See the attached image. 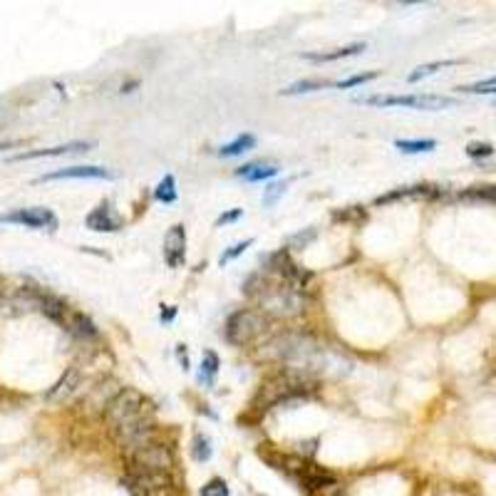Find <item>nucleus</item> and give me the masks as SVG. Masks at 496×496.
I'll return each instance as SVG.
<instances>
[{
    "instance_id": "11",
    "label": "nucleus",
    "mask_w": 496,
    "mask_h": 496,
    "mask_svg": "<svg viewBox=\"0 0 496 496\" xmlns=\"http://www.w3.org/2000/svg\"><path fill=\"white\" fill-rule=\"evenodd\" d=\"M55 179H112V172H107L102 167H67L42 174L37 182H55Z\"/></svg>"
},
{
    "instance_id": "26",
    "label": "nucleus",
    "mask_w": 496,
    "mask_h": 496,
    "mask_svg": "<svg viewBox=\"0 0 496 496\" xmlns=\"http://www.w3.org/2000/svg\"><path fill=\"white\" fill-rule=\"evenodd\" d=\"M449 65H456V60H442V62H430V65H422V67H417L415 72H412L407 80L410 82H420V80H425V77H430V75H435L437 70H442V67H449Z\"/></svg>"
},
{
    "instance_id": "20",
    "label": "nucleus",
    "mask_w": 496,
    "mask_h": 496,
    "mask_svg": "<svg viewBox=\"0 0 496 496\" xmlns=\"http://www.w3.org/2000/svg\"><path fill=\"white\" fill-rule=\"evenodd\" d=\"M256 147V137L254 134H241V137H236L231 144H223L221 147V157H238V154L248 152V149Z\"/></svg>"
},
{
    "instance_id": "24",
    "label": "nucleus",
    "mask_w": 496,
    "mask_h": 496,
    "mask_svg": "<svg viewBox=\"0 0 496 496\" xmlns=\"http://www.w3.org/2000/svg\"><path fill=\"white\" fill-rule=\"evenodd\" d=\"M191 454H194V459H196V461H208V459H211V454H213L211 439H208L206 435H196V437H194V442H191Z\"/></svg>"
},
{
    "instance_id": "4",
    "label": "nucleus",
    "mask_w": 496,
    "mask_h": 496,
    "mask_svg": "<svg viewBox=\"0 0 496 496\" xmlns=\"http://www.w3.org/2000/svg\"><path fill=\"white\" fill-rule=\"evenodd\" d=\"M266 315L256 313V310H236L231 318L226 320V340L231 345H251L261 333L266 330Z\"/></svg>"
},
{
    "instance_id": "22",
    "label": "nucleus",
    "mask_w": 496,
    "mask_h": 496,
    "mask_svg": "<svg viewBox=\"0 0 496 496\" xmlns=\"http://www.w3.org/2000/svg\"><path fill=\"white\" fill-rule=\"evenodd\" d=\"M218 365H221V362H218V355L213 353V350H206V353H203V360H201V372H199V380L211 385L213 377H216V372H218Z\"/></svg>"
},
{
    "instance_id": "1",
    "label": "nucleus",
    "mask_w": 496,
    "mask_h": 496,
    "mask_svg": "<svg viewBox=\"0 0 496 496\" xmlns=\"http://www.w3.org/2000/svg\"><path fill=\"white\" fill-rule=\"evenodd\" d=\"M105 420L110 425L114 442L124 449L127 456L154 442L152 410H149V402L142 392L122 390L105 410Z\"/></svg>"
},
{
    "instance_id": "6",
    "label": "nucleus",
    "mask_w": 496,
    "mask_h": 496,
    "mask_svg": "<svg viewBox=\"0 0 496 496\" xmlns=\"http://www.w3.org/2000/svg\"><path fill=\"white\" fill-rule=\"evenodd\" d=\"M358 102L375 107H412V110H444L451 107L454 100L442 95H377V97H360Z\"/></svg>"
},
{
    "instance_id": "10",
    "label": "nucleus",
    "mask_w": 496,
    "mask_h": 496,
    "mask_svg": "<svg viewBox=\"0 0 496 496\" xmlns=\"http://www.w3.org/2000/svg\"><path fill=\"white\" fill-rule=\"evenodd\" d=\"M87 228L92 231H105V233H114L122 228V218L112 211L110 203H100L97 208H92V213L87 216Z\"/></svg>"
},
{
    "instance_id": "19",
    "label": "nucleus",
    "mask_w": 496,
    "mask_h": 496,
    "mask_svg": "<svg viewBox=\"0 0 496 496\" xmlns=\"http://www.w3.org/2000/svg\"><path fill=\"white\" fill-rule=\"evenodd\" d=\"M461 201H479V203H496V187H471L459 194Z\"/></svg>"
},
{
    "instance_id": "27",
    "label": "nucleus",
    "mask_w": 496,
    "mask_h": 496,
    "mask_svg": "<svg viewBox=\"0 0 496 496\" xmlns=\"http://www.w3.org/2000/svg\"><path fill=\"white\" fill-rule=\"evenodd\" d=\"M251 243H254V238H246V241H238V243H233L231 248H226V251H223L221 254V259H218V264H228V261H233V259H238V256L243 254V251H246L248 246H251Z\"/></svg>"
},
{
    "instance_id": "23",
    "label": "nucleus",
    "mask_w": 496,
    "mask_h": 496,
    "mask_svg": "<svg viewBox=\"0 0 496 496\" xmlns=\"http://www.w3.org/2000/svg\"><path fill=\"white\" fill-rule=\"evenodd\" d=\"M154 199H157V201H164V203L177 201V184H174L172 174H167V177L159 182V187L154 189Z\"/></svg>"
},
{
    "instance_id": "31",
    "label": "nucleus",
    "mask_w": 496,
    "mask_h": 496,
    "mask_svg": "<svg viewBox=\"0 0 496 496\" xmlns=\"http://www.w3.org/2000/svg\"><path fill=\"white\" fill-rule=\"evenodd\" d=\"M466 154H469L471 159H484V157H491V154H494V147L486 142H471L469 147H466Z\"/></svg>"
},
{
    "instance_id": "3",
    "label": "nucleus",
    "mask_w": 496,
    "mask_h": 496,
    "mask_svg": "<svg viewBox=\"0 0 496 496\" xmlns=\"http://www.w3.org/2000/svg\"><path fill=\"white\" fill-rule=\"evenodd\" d=\"M241 290L264 313L276 315V318H293L303 310V293L268 271L251 273Z\"/></svg>"
},
{
    "instance_id": "5",
    "label": "nucleus",
    "mask_w": 496,
    "mask_h": 496,
    "mask_svg": "<svg viewBox=\"0 0 496 496\" xmlns=\"http://www.w3.org/2000/svg\"><path fill=\"white\" fill-rule=\"evenodd\" d=\"M129 471H144V474H172L174 456L167 444H152L142 447L139 451L129 454Z\"/></svg>"
},
{
    "instance_id": "38",
    "label": "nucleus",
    "mask_w": 496,
    "mask_h": 496,
    "mask_svg": "<svg viewBox=\"0 0 496 496\" xmlns=\"http://www.w3.org/2000/svg\"><path fill=\"white\" fill-rule=\"evenodd\" d=\"M18 144H20V142H0V152H3V149H11V147H18Z\"/></svg>"
},
{
    "instance_id": "14",
    "label": "nucleus",
    "mask_w": 496,
    "mask_h": 496,
    "mask_svg": "<svg viewBox=\"0 0 496 496\" xmlns=\"http://www.w3.org/2000/svg\"><path fill=\"white\" fill-rule=\"evenodd\" d=\"M122 392V387H119V382H114V380H105V382H100L97 387H92V392H90V397H87V402H90L95 410H100V412H105L107 407H110V402L114 400L117 395Z\"/></svg>"
},
{
    "instance_id": "25",
    "label": "nucleus",
    "mask_w": 496,
    "mask_h": 496,
    "mask_svg": "<svg viewBox=\"0 0 496 496\" xmlns=\"http://www.w3.org/2000/svg\"><path fill=\"white\" fill-rule=\"evenodd\" d=\"M333 85V82H325V80H300V82H293L290 87L281 90V95H300V92H313V90H323V87Z\"/></svg>"
},
{
    "instance_id": "9",
    "label": "nucleus",
    "mask_w": 496,
    "mask_h": 496,
    "mask_svg": "<svg viewBox=\"0 0 496 496\" xmlns=\"http://www.w3.org/2000/svg\"><path fill=\"white\" fill-rule=\"evenodd\" d=\"M298 481H300V486H303V489L310 491V494H313V491L325 489V486H330V484H338V481H335V476L330 474L328 469H323V466H315V464H308V461H305L303 469L298 471Z\"/></svg>"
},
{
    "instance_id": "37",
    "label": "nucleus",
    "mask_w": 496,
    "mask_h": 496,
    "mask_svg": "<svg viewBox=\"0 0 496 496\" xmlns=\"http://www.w3.org/2000/svg\"><path fill=\"white\" fill-rule=\"evenodd\" d=\"M476 87H496V77H491V80H484V82H479Z\"/></svg>"
},
{
    "instance_id": "12",
    "label": "nucleus",
    "mask_w": 496,
    "mask_h": 496,
    "mask_svg": "<svg viewBox=\"0 0 496 496\" xmlns=\"http://www.w3.org/2000/svg\"><path fill=\"white\" fill-rule=\"evenodd\" d=\"M92 144L90 142H70V144H60V147H50V149H35V152H23L11 157V162H28V159H42V157H62V154H77V152H90Z\"/></svg>"
},
{
    "instance_id": "34",
    "label": "nucleus",
    "mask_w": 496,
    "mask_h": 496,
    "mask_svg": "<svg viewBox=\"0 0 496 496\" xmlns=\"http://www.w3.org/2000/svg\"><path fill=\"white\" fill-rule=\"evenodd\" d=\"M174 315H177V308H174V305H167V308L159 313V318H162V323H172Z\"/></svg>"
},
{
    "instance_id": "18",
    "label": "nucleus",
    "mask_w": 496,
    "mask_h": 496,
    "mask_svg": "<svg viewBox=\"0 0 496 496\" xmlns=\"http://www.w3.org/2000/svg\"><path fill=\"white\" fill-rule=\"evenodd\" d=\"M278 174L276 167H268V164H246V167L236 169V177L246 179V182H264V179H271Z\"/></svg>"
},
{
    "instance_id": "28",
    "label": "nucleus",
    "mask_w": 496,
    "mask_h": 496,
    "mask_svg": "<svg viewBox=\"0 0 496 496\" xmlns=\"http://www.w3.org/2000/svg\"><path fill=\"white\" fill-rule=\"evenodd\" d=\"M201 496H228V486L223 479H211L206 481V484L201 486V491H199Z\"/></svg>"
},
{
    "instance_id": "30",
    "label": "nucleus",
    "mask_w": 496,
    "mask_h": 496,
    "mask_svg": "<svg viewBox=\"0 0 496 496\" xmlns=\"http://www.w3.org/2000/svg\"><path fill=\"white\" fill-rule=\"evenodd\" d=\"M375 77H377V72H362V75H353V77H348V80H340V82H335V87H340V90H348V87H358V85H365V82L375 80Z\"/></svg>"
},
{
    "instance_id": "21",
    "label": "nucleus",
    "mask_w": 496,
    "mask_h": 496,
    "mask_svg": "<svg viewBox=\"0 0 496 496\" xmlns=\"http://www.w3.org/2000/svg\"><path fill=\"white\" fill-rule=\"evenodd\" d=\"M395 147L407 154H420V152H432L437 147V142L435 139H397Z\"/></svg>"
},
{
    "instance_id": "16",
    "label": "nucleus",
    "mask_w": 496,
    "mask_h": 496,
    "mask_svg": "<svg viewBox=\"0 0 496 496\" xmlns=\"http://www.w3.org/2000/svg\"><path fill=\"white\" fill-rule=\"evenodd\" d=\"M437 187H425V184H420V187H405V189H395V191L385 194V196H377L375 203L377 206H382V203H390V201H397V199H407V196H437Z\"/></svg>"
},
{
    "instance_id": "7",
    "label": "nucleus",
    "mask_w": 496,
    "mask_h": 496,
    "mask_svg": "<svg viewBox=\"0 0 496 496\" xmlns=\"http://www.w3.org/2000/svg\"><path fill=\"white\" fill-rule=\"evenodd\" d=\"M0 223H23L28 228H50L55 231L57 228V218L50 208L42 206H33V208H16V211L0 216Z\"/></svg>"
},
{
    "instance_id": "8",
    "label": "nucleus",
    "mask_w": 496,
    "mask_h": 496,
    "mask_svg": "<svg viewBox=\"0 0 496 496\" xmlns=\"http://www.w3.org/2000/svg\"><path fill=\"white\" fill-rule=\"evenodd\" d=\"M164 259L169 268H179L187 259V231L184 226H172L164 236Z\"/></svg>"
},
{
    "instance_id": "29",
    "label": "nucleus",
    "mask_w": 496,
    "mask_h": 496,
    "mask_svg": "<svg viewBox=\"0 0 496 496\" xmlns=\"http://www.w3.org/2000/svg\"><path fill=\"white\" fill-rule=\"evenodd\" d=\"M285 187H288V184H285V182H276V184H271V187L266 189V194H264V206H273V203L278 201V199L285 194Z\"/></svg>"
},
{
    "instance_id": "17",
    "label": "nucleus",
    "mask_w": 496,
    "mask_h": 496,
    "mask_svg": "<svg viewBox=\"0 0 496 496\" xmlns=\"http://www.w3.org/2000/svg\"><path fill=\"white\" fill-rule=\"evenodd\" d=\"M365 50V42H355V45H348V47H338L333 52H308L303 55L305 60H313V62H333V60H343V57H350V55H358V52Z\"/></svg>"
},
{
    "instance_id": "33",
    "label": "nucleus",
    "mask_w": 496,
    "mask_h": 496,
    "mask_svg": "<svg viewBox=\"0 0 496 496\" xmlns=\"http://www.w3.org/2000/svg\"><path fill=\"white\" fill-rule=\"evenodd\" d=\"M241 216H243V208H231V211L221 213V216L216 218V226H223V223H233V221H238Z\"/></svg>"
},
{
    "instance_id": "36",
    "label": "nucleus",
    "mask_w": 496,
    "mask_h": 496,
    "mask_svg": "<svg viewBox=\"0 0 496 496\" xmlns=\"http://www.w3.org/2000/svg\"><path fill=\"white\" fill-rule=\"evenodd\" d=\"M315 444H318V439H310V442H303L300 447H305V454L313 456L315 454Z\"/></svg>"
},
{
    "instance_id": "15",
    "label": "nucleus",
    "mask_w": 496,
    "mask_h": 496,
    "mask_svg": "<svg viewBox=\"0 0 496 496\" xmlns=\"http://www.w3.org/2000/svg\"><path fill=\"white\" fill-rule=\"evenodd\" d=\"M65 328L70 330L72 335H77V338H82V340H92V338H97V328H95V323H92V320L87 318V315H82V313H67Z\"/></svg>"
},
{
    "instance_id": "13",
    "label": "nucleus",
    "mask_w": 496,
    "mask_h": 496,
    "mask_svg": "<svg viewBox=\"0 0 496 496\" xmlns=\"http://www.w3.org/2000/svg\"><path fill=\"white\" fill-rule=\"evenodd\" d=\"M80 387V370L77 367H67L65 375L52 385V390L47 392V400L57 402V400H67L70 395H75V390Z\"/></svg>"
},
{
    "instance_id": "35",
    "label": "nucleus",
    "mask_w": 496,
    "mask_h": 496,
    "mask_svg": "<svg viewBox=\"0 0 496 496\" xmlns=\"http://www.w3.org/2000/svg\"><path fill=\"white\" fill-rule=\"evenodd\" d=\"M177 355H179V362H182V367L189 370V358H187V350H184V345H179V348H177Z\"/></svg>"
},
{
    "instance_id": "32",
    "label": "nucleus",
    "mask_w": 496,
    "mask_h": 496,
    "mask_svg": "<svg viewBox=\"0 0 496 496\" xmlns=\"http://www.w3.org/2000/svg\"><path fill=\"white\" fill-rule=\"evenodd\" d=\"M315 238V228H308V231H300V233H295V236H290V248H305L310 241Z\"/></svg>"
},
{
    "instance_id": "2",
    "label": "nucleus",
    "mask_w": 496,
    "mask_h": 496,
    "mask_svg": "<svg viewBox=\"0 0 496 496\" xmlns=\"http://www.w3.org/2000/svg\"><path fill=\"white\" fill-rule=\"evenodd\" d=\"M264 353L266 358L290 365L293 372H300L305 377L328 372L330 367H338V372H348V367H343V358L330 355V350L325 345H320L313 335L303 333V330H285V333L276 335L266 345Z\"/></svg>"
}]
</instances>
